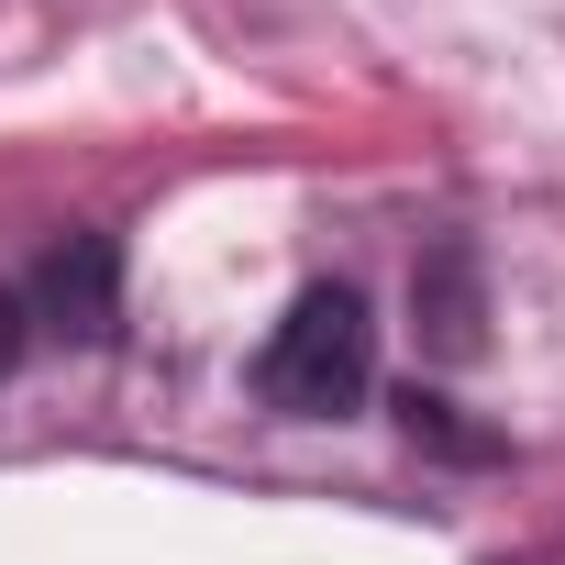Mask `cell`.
<instances>
[{
    "mask_svg": "<svg viewBox=\"0 0 565 565\" xmlns=\"http://www.w3.org/2000/svg\"><path fill=\"white\" fill-rule=\"evenodd\" d=\"M111 277H122V255H111L100 233H67V244L45 255V289H34V311H45L56 333L100 344V333H111Z\"/></svg>",
    "mask_w": 565,
    "mask_h": 565,
    "instance_id": "cell-2",
    "label": "cell"
},
{
    "mask_svg": "<svg viewBox=\"0 0 565 565\" xmlns=\"http://www.w3.org/2000/svg\"><path fill=\"white\" fill-rule=\"evenodd\" d=\"M433 344L444 355H477V300H466V255L433 266Z\"/></svg>",
    "mask_w": 565,
    "mask_h": 565,
    "instance_id": "cell-3",
    "label": "cell"
},
{
    "mask_svg": "<svg viewBox=\"0 0 565 565\" xmlns=\"http://www.w3.org/2000/svg\"><path fill=\"white\" fill-rule=\"evenodd\" d=\"M366 377H377V322H366L355 289H300L289 322H277L266 355H255L266 411H289V422H333V411H355Z\"/></svg>",
    "mask_w": 565,
    "mask_h": 565,
    "instance_id": "cell-1",
    "label": "cell"
},
{
    "mask_svg": "<svg viewBox=\"0 0 565 565\" xmlns=\"http://www.w3.org/2000/svg\"><path fill=\"white\" fill-rule=\"evenodd\" d=\"M23 355V311H12V289H0V366Z\"/></svg>",
    "mask_w": 565,
    "mask_h": 565,
    "instance_id": "cell-5",
    "label": "cell"
},
{
    "mask_svg": "<svg viewBox=\"0 0 565 565\" xmlns=\"http://www.w3.org/2000/svg\"><path fill=\"white\" fill-rule=\"evenodd\" d=\"M399 422H411V444H422V433H433V444H444V455H499V444H488V433H466V422H455V411H444V399H422V388H411V399H399Z\"/></svg>",
    "mask_w": 565,
    "mask_h": 565,
    "instance_id": "cell-4",
    "label": "cell"
}]
</instances>
